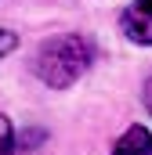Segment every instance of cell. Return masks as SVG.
I'll list each match as a JSON object with an SVG mask.
<instances>
[{
	"label": "cell",
	"mask_w": 152,
	"mask_h": 155,
	"mask_svg": "<svg viewBox=\"0 0 152 155\" xmlns=\"http://www.w3.org/2000/svg\"><path fill=\"white\" fill-rule=\"evenodd\" d=\"M145 108L152 112V72H149V79H145Z\"/></svg>",
	"instance_id": "6"
},
{
	"label": "cell",
	"mask_w": 152,
	"mask_h": 155,
	"mask_svg": "<svg viewBox=\"0 0 152 155\" xmlns=\"http://www.w3.org/2000/svg\"><path fill=\"white\" fill-rule=\"evenodd\" d=\"M109 155H152V134L138 123V126H127V134L116 141V148Z\"/></svg>",
	"instance_id": "3"
},
{
	"label": "cell",
	"mask_w": 152,
	"mask_h": 155,
	"mask_svg": "<svg viewBox=\"0 0 152 155\" xmlns=\"http://www.w3.org/2000/svg\"><path fill=\"white\" fill-rule=\"evenodd\" d=\"M119 29H123L127 40L149 47L152 43V0H134V4H127L123 15H119Z\"/></svg>",
	"instance_id": "2"
},
{
	"label": "cell",
	"mask_w": 152,
	"mask_h": 155,
	"mask_svg": "<svg viewBox=\"0 0 152 155\" xmlns=\"http://www.w3.org/2000/svg\"><path fill=\"white\" fill-rule=\"evenodd\" d=\"M0 155H15V130L7 116H0Z\"/></svg>",
	"instance_id": "4"
},
{
	"label": "cell",
	"mask_w": 152,
	"mask_h": 155,
	"mask_svg": "<svg viewBox=\"0 0 152 155\" xmlns=\"http://www.w3.org/2000/svg\"><path fill=\"white\" fill-rule=\"evenodd\" d=\"M15 47H18V36H15V33H7V29H0V58H4V54H11Z\"/></svg>",
	"instance_id": "5"
},
{
	"label": "cell",
	"mask_w": 152,
	"mask_h": 155,
	"mask_svg": "<svg viewBox=\"0 0 152 155\" xmlns=\"http://www.w3.org/2000/svg\"><path fill=\"white\" fill-rule=\"evenodd\" d=\"M91 61H94L91 40L80 36V33H62V36H51V40L40 43L36 58H33V72L47 87L65 90L91 69Z\"/></svg>",
	"instance_id": "1"
}]
</instances>
